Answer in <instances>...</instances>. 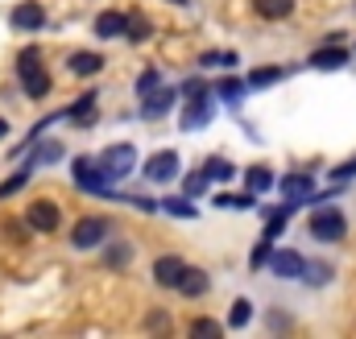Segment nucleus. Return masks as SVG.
Listing matches in <instances>:
<instances>
[{
    "instance_id": "nucleus-36",
    "label": "nucleus",
    "mask_w": 356,
    "mask_h": 339,
    "mask_svg": "<svg viewBox=\"0 0 356 339\" xmlns=\"http://www.w3.org/2000/svg\"><path fill=\"white\" fill-rule=\"evenodd\" d=\"M269 245H273V240H261V245H257V253H253V269H261L269 256H273V253H269Z\"/></svg>"
},
{
    "instance_id": "nucleus-2",
    "label": "nucleus",
    "mask_w": 356,
    "mask_h": 339,
    "mask_svg": "<svg viewBox=\"0 0 356 339\" xmlns=\"http://www.w3.org/2000/svg\"><path fill=\"white\" fill-rule=\"evenodd\" d=\"M99 166H104V174L116 182V178L133 174V166H137V149H133V145H112V149L99 154Z\"/></svg>"
},
{
    "instance_id": "nucleus-1",
    "label": "nucleus",
    "mask_w": 356,
    "mask_h": 339,
    "mask_svg": "<svg viewBox=\"0 0 356 339\" xmlns=\"http://www.w3.org/2000/svg\"><path fill=\"white\" fill-rule=\"evenodd\" d=\"M307 232L315 236V240H344V232H348V224H344V211H336V207H315L311 211V220H307Z\"/></svg>"
},
{
    "instance_id": "nucleus-13",
    "label": "nucleus",
    "mask_w": 356,
    "mask_h": 339,
    "mask_svg": "<svg viewBox=\"0 0 356 339\" xmlns=\"http://www.w3.org/2000/svg\"><path fill=\"white\" fill-rule=\"evenodd\" d=\"M211 120V99L203 95V99H191L186 104V112H182V129H203Z\"/></svg>"
},
{
    "instance_id": "nucleus-21",
    "label": "nucleus",
    "mask_w": 356,
    "mask_h": 339,
    "mask_svg": "<svg viewBox=\"0 0 356 339\" xmlns=\"http://www.w3.org/2000/svg\"><path fill=\"white\" fill-rule=\"evenodd\" d=\"M99 67H104V58H99V54H88V50L71 58V71H75V75H95Z\"/></svg>"
},
{
    "instance_id": "nucleus-35",
    "label": "nucleus",
    "mask_w": 356,
    "mask_h": 339,
    "mask_svg": "<svg viewBox=\"0 0 356 339\" xmlns=\"http://www.w3.org/2000/svg\"><path fill=\"white\" fill-rule=\"evenodd\" d=\"M332 178H336V182H348V178H356V158H353V162H344V166H336V170H332Z\"/></svg>"
},
{
    "instance_id": "nucleus-24",
    "label": "nucleus",
    "mask_w": 356,
    "mask_h": 339,
    "mask_svg": "<svg viewBox=\"0 0 356 339\" xmlns=\"http://www.w3.org/2000/svg\"><path fill=\"white\" fill-rule=\"evenodd\" d=\"M249 319H253V302H249V298H236V302H232V319H228V323H232V327H245Z\"/></svg>"
},
{
    "instance_id": "nucleus-18",
    "label": "nucleus",
    "mask_w": 356,
    "mask_h": 339,
    "mask_svg": "<svg viewBox=\"0 0 356 339\" xmlns=\"http://www.w3.org/2000/svg\"><path fill=\"white\" fill-rule=\"evenodd\" d=\"M178 290H182L186 298H199V294L207 290V273H203V269H186L182 281H178Z\"/></svg>"
},
{
    "instance_id": "nucleus-20",
    "label": "nucleus",
    "mask_w": 356,
    "mask_h": 339,
    "mask_svg": "<svg viewBox=\"0 0 356 339\" xmlns=\"http://www.w3.org/2000/svg\"><path fill=\"white\" fill-rule=\"evenodd\" d=\"M245 186L261 195V190H269V186H273V174H269L266 166H253V170H245Z\"/></svg>"
},
{
    "instance_id": "nucleus-4",
    "label": "nucleus",
    "mask_w": 356,
    "mask_h": 339,
    "mask_svg": "<svg viewBox=\"0 0 356 339\" xmlns=\"http://www.w3.org/2000/svg\"><path fill=\"white\" fill-rule=\"evenodd\" d=\"M112 178L104 174V166H91L88 158H79L75 162V186L79 190H91V195H112V186H108Z\"/></svg>"
},
{
    "instance_id": "nucleus-26",
    "label": "nucleus",
    "mask_w": 356,
    "mask_h": 339,
    "mask_svg": "<svg viewBox=\"0 0 356 339\" xmlns=\"http://www.w3.org/2000/svg\"><path fill=\"white\" fill-rule=\"evenodd\" d=\"M91 104H95V95H83L79 104H71V108H67V116H71V120H83V124H91Z\"/></svg>"
},
{
    "instance_id": "nucleus-32",
    "label": "nucleus",
    "mask_w": 356,
    "mask_h": 339,
    "mask_svg": "<svg viewBox=\"0 0 356 339\" xmlns=\"http://www.w3.org/2000/svg\"><path fill=\"white\" fill-rule=\"evenodd\" d=\"M182 95H186V99H203V95H207V79H199V75L186 79V83H182Z\"/></svg>"
},
{
    "instance_id": "nucleus-5",
    "label": "nucleus",
    "mask_w": 356,
    "mask_h": 339,
    "mask_svg": "<svg viewBox=\"0 0 356 339\" xmlns=\"http://www.w3.org/2000/svg\"><path fill=\"white\" fill-rule=\"evenodd\" d=\"M99 240H108V220H99V215H88V220H79L71 228V245L75 249H95Z\"/></svg>"
},
{
    "instance_id": "nucleus-22",
    "label": "nucleus",
    "mask_w": 356,
    "mask_h": 339,
    "mask_svg": "<svg viewBox=\"0 0 356 339\" xmlns=\"http://www.w3.org/2000/svg\"><path fill=\"white\" fill-rule=\"evenodd\" d=\"M58 158H63V145H58V141H46V145L33 149V162H38V166H54Z\"/></svg>"
},
{
    "instance_id": "nucleus-16",
    "label": "nucleus",
    "mask_w": 356,
    "mask_h": 339,
    "mask_svg": "<svg viewBox=\"0 0 356 339\" xmlns=\"http://www.w3.org/2000/svg\"><path fill=\"white\" fill-rule=\"evenodd\" d=\"M253 8L266 17V21H282L294 13V0H253Z\"/></svg>"
},
{
    "instance_id": "nucleus-30",
    "label": "nucleus",
    "mask_w": 356,
    "mask_h": 339,
    "mask_svg": "<svg viewBox=\"0 0 356 339\" xmlns=\"http://www.w3.org/2000/svg\"><path fill=\"white\" fill-rule=\"evenodd\" d=\"M158 87H162V79H158V71H145V75H141V79H137V95H141V99H145V95H154V91H158Z\"/></svg>"
},
{
    "instance_id": "nucleus-29",
    "label": "nucleus",
    "mask_w": 356,
    "mask_h": 339,
    "mask_svg": "<svg viewBox=\"0 0 356 339\" xmlns=\"http://www.w3.org/2000/svg\"><path fill=\"white\" fill-rule=\"evenodd\" d=\"M302 277H307V281H315V286H323V281H332V269L315 261V265H307V269H302Z\"/></svg>"
},
{
    "instance_id": "nucleus-34",
    "label": "nucleus",
    "mask_w": 356,
    "mask_h": 339,
    "mask_svg": "<svg viewBox=\"0 0 356 339\" xmlns=\"http://www.w3.org/2000/svg\"><path fill=\"white\" fill-rule=\"evenodd\" d=\"M207 182H211L207 174H191V178H186V195H203V186H207Z\"/></svg>"
},
{
    "instance_id": "nucleus-9",
    "label": "nucleus",
    "mask_w": 356,
    "mask_h": 339,
    "mask_svg": "<svg viewBox=\"0 0 356 339\" xmlns=\"http://www.w3.org/2000/svg\"><path fill=\"white\" fill-rule=\"evenodd\" d=\"M269 269L277 273V277H302V269H307V261L294 253V249H282V253L269 256Z\"/></svg>"
},
{
    "instance_id": "nucleus-12",
    "label": "nucleus",
    "mask_w": 356,
    "mask_h": 339,
    "mask_svg": "<svg viewBox=\"0 0 356 339\" xmlns=\"http://www.w3.org/2000/svg\"><path fill=\"white\" fill-rule=\"evenodd\" d=\"M311 67H319V71H336V67H348V50H344V46H327V50H315V54H311Z\"/></svg>"
},
{
    "instance_id": "nucleus-15",
    "label": "nucleus",
    "mask_w": 356,
    "mask_h": 339,
    "mask_svg": "<svg viewBox=\"0 0 356 339\" xmlns=\"http://www.w3.org/2000/svg\"><path fill=\"white\" fill-rule=\"evenodd\" d=\"M124 29H129V17L124 13H99V21H95V33L99 38H116Z\"/></svg>"
},
{
    "instance_id": "nucleus-37",
    "label": "nucleus",
    "mask_w": 356,
    "mask_h": 339,
    "mask_svg": "<svg viewBox=\"0 0 356 339\" xmlns=\"http://www.w3.org/2000/svg\"><path fill=\"white\" fill-rule=\"evenodd\" d=\"M4 133H8V124H4V120H0V137H4Z\"/></svg>"
},
{
    "instance_id": "nucleus-10",
    "label": "nucleus",
    "mask_w": 356,
    "mask_h": 339,
    "mask_svg": "<svg viewBox=\"0 0 356 339\" xmlns=\"http://www.w3.org/2000/svg\"><path fill=\"white\" fill-rule=\"evenodd\" d=\"M178 174V154H154L149 162H145V178H154V182H170Z\"/></svg>"
},
{
    "instance_id": "nucleus-27",
    "label": "nucleus",
    "mask_w": 356,
    "mask_h": 339,
    "mask_svg": "<svg viewBox=\"0 0 356 339\" xmlns=\"http://www.w3.org/2000/svg\"><path fill=\"white\" fill-rule=\"evenodd\" d=\"M124 33H129V42H145L149 38V21L145 17H129V29Z\"/></svg>"
},
{
    "instance_id": "nucleus-38",
    "label": "nucleus",
    "mask_w": 356,
    "mask_h": 339,
    "mask_svg": "<svg viewBox=\"0 0 356 339\" xmlns=\"http://www.w3.org/2000/svg\"><path fill=\"white\" fill-rule=\"evenodd\" d=\"M175 4H186V0H175Z\"/></svg>"
},
{
    "instance_id": "nucleus-7",
    "label": "nucleus",
    "mask_w": 356,
    "mask_h": 339,
    "mask_svg": "<svg viewBox=\"0 0 356 339\" xmlns=\"http://www.w3.org/2000/svg\"><path fill=\"white\" fill-rule=\"evenodd\" d=\"M277 190H282V199L302 203V199H311V195H315V182H311V174H286V178L277 182Z\"/></svg>"
},
{
    "instance_id": "nucleus-28",
    "label": "nucleus",
    "mask_w": 356,
    "mask_h": 339,
    "mask_svg": "<svg viewBox=\"0 0 356 339\" xmlns=\"http://www.w3.org/2000/svg\"><path fill=\"white\" fill-rule=\"evenodd\" d=\"M25 182H29V166H25V170H17V174H13V178H8V182H0V199H8V195H13V190H21V186H25Z\"/></svg>"
},
{
    "instance_id": "nucleus-31",
    "label": "nucleus",
    "mask_w": 356,
    "mask_h": 339,
    "mask_svg": "<svg viewBox=\"0 0 356 339\" xmlns=\"http://www.w3.org/2000/svg\"><path fill=\"white\" fill-rule=\"evenodd\" d=\"M191 331H195L199 339H207V336L216 339V336H220V323H216V319H195V323H191Z\"/></svg>"
},
{
    "instance_id": "nucleus-17",
    "label": "nucleus",
    "mask_w": 356,
    "mask_h": 339,
    "mask_svg": "<svg viewBox=\"0 0 356 339\" xmlns=\"http://www.w3.org/2000/svg\"><path fill=\"white\" fill-rule=\"evenodd\" d=\"M216 207H224V211H249V207H257V190H245V195H216Z\"/></svg>"
},
{
    "instance_id": "nucleus-8",
    "label": "nucleus",
    "mask_w": 356,
    "mask_h": 339,
    "mask_svg": "<svg viewBox=\"0 0 356 339\" xmlns=\"http://www.w3.org/2000/svg\"><path fill=\"white\" fill-rule=\"evenodd\" d=\"M29 228H38V232H54V228H58V207H54L50 199H38V203L29 207Z\"/></svg>"
},
{
    "instance_id": "nucleus-6",
    "label": "nucleus",
    "mask_w": 356,
    "mask_h": 339,
    "mask_svg": "<svg viewBox=\"0 0 356 339\" xmlns=\"http://www.w3.org/2000/svg\"><path fill=\"white\" fill-rule=\"evenodd\" d=\"M42 25H46V8H42V4L25 0V4H17V8H13V29L33 33V29H42Z\"/></svg>"
},
{
    "instance_id": "nucleus-23",
    "label": "nucleus",
    "mask_w": 356,
    "mask_h": 339,
    "mask_svg": "<svg viewBox=\"0 0 356 339\" xmlns=\"http://www.w3.org/2000/svg\"><path fill=\"white\" fill-rule=\"evenodd\" d=\"M282 75H286L282 67H257V71L249 75V83H253V87H269V83H277Z\"/></svg>"
},
{
    "instance_id": "nucleus-33",
    "label": "nucleus",
    "mask_w": 356,
    "mask_h": 339,
    "mask_svg": "<svg viewBox=\"0 0 356 339\" xmlns=\"http://www.w3.org/2000/svg\"><path fill=\"white\" fill-rule=\"evenodd\" d=\"M216 91H220V99H228V104H232V99H241L245 83H241V79H224V83L216 87Z\"/></svg>"
},
{
    "instance_id": "nucleus-25",
    "label": "nucleus",
    "mask_w": 356,
    "mask_h": 339,
    "mask_svg": "<svg viewBox=\"0 0 356 339\" xmlns=\"http://www.w3.org/2000/svg\"><path fill=\"white\" fill-rule=\"evenodd\" d=\"M162 207H166L170 215H182V220H195V215H199V211L191 207V199H178V195H175V199H166Z\"/></svg>"
},
{
    "instance_id": "nucleus-11",
    "label": "nucleus",
    "mask_w": 356,
    "mask_h": 339,
    "mask_svg": "<svg viewBox=\"0 0 356 339\" xmlns=\"http://www.w3.org/2000/svg\"><path fill=\"white\" fill-rule=\"evenodd\" d=\"M182 273H186V265H182L178 256H162V261L154 265V277H158V286H170V290H178Z\"/></svg>"
},
{
    "instance_id": "nucleus-3",
    "label": "nucleus",
    "mask_w": 356,
    "mask_h": 339,
    "mask_svg": "<svg viewBox=\"0 0 356 339\" xmlns=\"http://www.w3.org/2000/svg\"><path fill=\"white\" fill-rule=\"evenodd\" d=\"M21 83H25V95H33V99H42V95L50 91L46 71L38 67V50H25V54H21Z\"/></svg>"
},
{
    "instance_id": "nucleus-19",
    "label": "nucleus",
    "mask_w": 356,
    "mask_h": 339,
    "mask_svg": "<svg viewBox=\"0 0 356 339\" xmlns=\"http://www.w3.org/2000/svg\"><path fill=\"white\" fill-rule=\"evenodd\" d=\"M203 174L216 178V182H228V178H236V166L224 162V158H207V162H203Z\"/></svg>"
},
{
    "instance_id": "nucleus-14",
    "label": "nucleus",
    "mask_w": 356,
    "mask_h": 339,
    "mask_svg": "<svg viewBox=\"0 0 356 339\" xmlns=\"http://www.w3.org/2000/svg\"><path fill=\"white\" fill-rule=\"evenodd\" d=\"M175 99H178V91H170V87H158L154 95H145V116H149V120H158V116H166Z\"/></svg>"
}]
</instances>
